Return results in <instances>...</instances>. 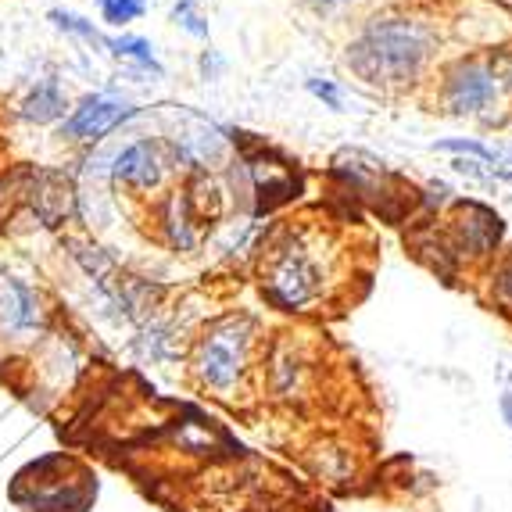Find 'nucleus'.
Segmentation results:
<instances>
[{"label":"nucleus","mask_w":512,"mask_h":512,"mask_svg":"<svg viewBox=\"0 0 512 512\" xmlns=\"http://www.w3.org/2000/svg\"><path fill=\"white\" fill-rule=\"evenodd\" d=\"M162 147L154 144V140H137V144H129L126 151L115 154V165H111V176L126 187H137V190H151L162 183Z\"/></svg>","instance_id":"8"},{"label":"nucleus","mask_w":512,"mask_h":512,"mask_svg":"<svg viewBox=\"0 0 512 512\" xmlns=\"http://www.w3.org/2000/svg\"><path fill=\"white\" fill-rule=\"evenodd\" d=\"M248 169H251V183H255V194H258V212H269V208L287 201V197H294V190H298L294 169L269 151H262L258 158H248Z\"/></svg>","instance_id":"9"},{"label":"nucleus","mask_w":512,"mask_h":512,"mask_svg":"<svg viewBox=\"0 0 512 512\" xmlns=\"http://www.w3.org/2000/svg\"><path fill=\"white\" fill-rule=\"evenodd\" d=\"M491 294H495L498 308L512 316V255H505L491 273Z\"/></svg>","instance_id":"16"},{"label":"nucleus","mask_w":512,"mask_h":512,"mask_svg":"<svg viewBox=\"0 0 512 512\" xmlns=\"http://www.w3.org/2000/svg\"><path fill=\"white\" fill-rule=\"evenodd\" d=\"M348 4H359V0H308V8L316 11H337V8H348Z\"/></svg>","instance_id":"19"},{"label":"nucleus","mask_w":512,"mask_h":512,"mask_svg":"<svg viewBox=\"0 0 512 512\" xmlns=\"http://www.w3.org/2000/svg\"><path fill=\"white\" fill-rule=\"evenodd\" d=\"M455 222H452V237H455V255H487V251L498 248L502 240V219L487 205L477 201H459L455 205Z\"/></svg>","instance_id":"7"},{"label":"nucleus","mask_w":512,"mask_h":512,"mask_svg":"<svg viewBox=\"0 0 512 512\" xmlns=\"http://www.w3.org/2000/svg\"><path fill=\"white\" fill-rule=\"evenodd\" d=\"M333 172L337 176H344L348 180L351 190H359L362 197H369L376 205V212H384L387 219H398L391 208V201L398 194H394V187H398V180L391 176V169H387L384 162H376L373 154L366 151H344L333 158Z\"/></svg>","instance_id":"5"},{"label":"nucleus","mask_w":512,"mask_h":512,"mask_svg":"<svg viewBox=\"0 0 512 512\" xmlns=\"http://www.w3.org/2000/svg\"><path fill=\"white\" fill-rule=\"evenodd\" d=\"M137 108L126 101H115V97H86L79 101V108L72 111L69 119L61 122V137L76 140V144H94V140H104L111 129H119L126 119H133Z\"/></svg>","instance_id":"6"},{"label":"nucleus","mask_w":512,"mask_h":512,"mask_svg":"<svg viewBox=\"0 0 512 512\" xmlns=\"http://www.w3.org/2000/svg\"><path fill=\"white\" fill-rule=\"evenodd\" d=\"M444 108L452 115H487L505 97H512V58L491 54V58L459 61L444 76Z\"/></svg>","instance_id":"2"},{"label":"nucleus","mask_w":512,"mask_h":512,"mask_svg":"<svg viewBox=\"0 0 512 512\" xmlns=\"http://www.w3.org/2000/svg\"><path fill=\"white\" fill-rule=\"evenodd\" d=\"M172 22H176L183 33L197 36V40H208V22H205V15L197 11L194 0H180V4L172 8Z\"/></svg>","instance_id":"15"},{"label":"nucleus","mask_w":512,"mask_h":512,"mask_svg":"<svg viewBox=\"0 0 512 512\" xmlns=\"http://www.w3.org/2000/svg\"><path fill=\"white\" fill-rule=\"evenodd\" d=\"M437 51V33L419 18L387 15L373 18L348 47V65L373 86H405L419 79Z\"/></svg>","instance_id":"1"},{"label":"nucleus","mask_w":512,"mask_h":512,"mask_svg":"<svg viewBox=\"0 0 512 512\" xmlns=\"http://www.w3.org/2000/svg\"><path fill=\"white\" fill-rule=\"evenodd\" d=\"M502 416H505V423L512 427V391L502 394Z\"/></svg>","instance_id":"20"},{"label":"nucleus","mask_w":512,"mask_h":512,"mask_svg":"<svg viewBox=\"0 0 512 512\" xmlns=\"http://www.w3.org/2000/svg\"><path fill=\"white\" fill-rule=\"evenodd\" d=\"M251 326L248 316H226L212 326L197 344V376L201 384L212 387L215 394H233L248 373L251 359Z\"/></svg>","instance_id":"3"},{"label":"nucleus","mask_w":512,"mask_h":512,"mask_svg":"<svg viewBox=\"0 0 512 512\" xmlns=\"http://www.w3.org/2000/svg\"><path fill=\"white\" fill-rule=\"evenodd\" d=\"M222 69H226V58H219L215 51H205V54H201V76H205V79H215Z\"/></svg>","instance_id":"18"},{"label":"nucleus","mask_w":512,"mask_h":512,"mask_svg":"<svg viewBox=\"0 0 512 512\" xmlns=\"http://www.w3.org/2000/svg\"><path fill=\"white\" fill-rule=\"evenodd\" d=\"M18 115L26 122H36V126L61 119V115H65V94H61V86L54 83V79H43L33 94L26 97V104H22Z\"/></svg>","instance_id":"11"},{"label":"nucleus","mask_w":512,"mask_h":512,"mask_svg":"<svg viewBox=\"0 0 512 512\" xmlns=\"http://www.w3.org/2000/svg\"><path fill=\"white\" fill-rule=\"evenodd\" d=\"M101 47H108V51L115 54V58L140 65V69L151 72V76H165L162 61L154 58V47L144 40V36H104Z\"/></svg>","instance_id":"12"},{"label":"nucleus","mask_w":512,"mask_h":512,"mask_svg":"<svg viewBox=\"0 0 512 512\" xmlns=\"http://www.w3.org/2000/svg\"><path fill=\"white\" fill-rule=\"evenodd\" d=\"M262 291L276 308L301 312V308H308L312 301L323 298L326 265L319 262L316 248H312L308 240L294 237L287 248L276 251L273 265H269V273H265Z\"/></svg>","instance_id":"4"},{"label":"nucleus","mask_w":512,"mask_h":512,"mask_svg":"<svg viewBox=\"0 0 512 512\" xmlns=\"http://www.w3.org/2000/svg\"><path fill=\"white\" fill-rule=\"evenodd\" d=\"M51 22L61 29V33H72V36H79V40H86V43H101V40H104V36L94 29V22H86V18L72 15V11L54 8V11H51Z\"/></svg>","instance_id":"14"},{"label":"nucleus","mask_w":512,"mask_h":512,"mask_svg":"<svg viewBox=\"0 0 512 512\" xmlns=\"http://www.w3.org/2000/svg\"><path fill=\"white\" fill-rule=\"evenodd\" d=\"M308 94L316 97V101H323L330 111H344V90L333 79H319V76H312L308 79Z\"/></svg>","instance_id":"17"},{"label":"nucleus","mask_w":512,"mask_h":512,"mask_svg":"<svg viewBox=\"0 0 512 512\" xmlns=\"http://www.w3.org/2000/svg\"><path fill=\"white\" fill-rule=\"evenodd\" d=\"M0 323L11 333H26L33 326H40V305L36 294L29 291L22 280H8L4 287V301H0Z\"/></svg>","instance_id":"10"},{"label":"nucleus","mask_w":512,"mask_h":512,"mask_svg":"<svg viewBox=\"0 0 512 512\" xmlns=\"http://www.w3.org/2000/svg\"><path fill=\"white\" fill-rule=\"evenodd\" d=\"M97 11H101L104 26L126 29L129 22L147 15V0H97Z\"/></svg>","instance_id":"13"}]
</instances>
